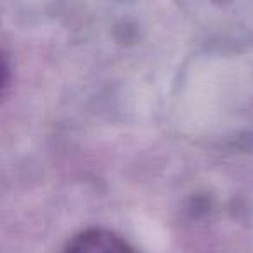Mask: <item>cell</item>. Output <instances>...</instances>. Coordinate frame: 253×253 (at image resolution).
Segmentation results:
<instances>
[{
	"mask_svg": "<svg viewBox=\"0 0 253 253\" xmlns=\"http://www.w3.org/2000/svg\"><path fill=\"white\" fill-rule=\"evenodd\" d=\"M61 253H139L125 238L102 227H90L75 234Z\"/></svg>",
	"mask_w": 253,
	"mask_h": 253,
	"instance_id": "cell-1",
	"label": "cell"
}]
</instances>
